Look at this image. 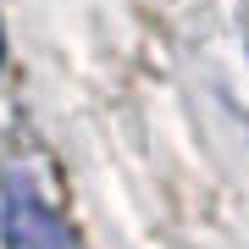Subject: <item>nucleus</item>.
Here are the masks:
<instances>
[{
  "label": "nucleus",
  "mask_w": 249,
  "mask_h": 249,
  "mask_svg": "<svg viewBox=\"0 0 249 249\" xmlns=\"http://www.w3.org/2000/svg\"><path fill=\"white\" fill-rule=\"evenodd\" d=\"M0 232H6V249H78V238L67 232V222L55 211H45L28 183H11L6 188Z\"/></svg>",
  "instance_id": "1"
},
{
  "label": "nucleus",
  "mask_w": 249,
  "mask_h": 249,
  "mask_svg": "<svg viewBox=\"0 0 249 249\" xmlns=\"http://www.w3.org/2000/svg\"><path fill=\"white\" fill-rule=\"evenodd\" d=\"M0 55H6V39H0Z\"/></svg>",
  "instance_id": "2"
}]
</instances>
